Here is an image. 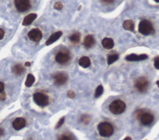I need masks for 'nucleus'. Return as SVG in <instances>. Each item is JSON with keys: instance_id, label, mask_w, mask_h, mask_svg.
<instances>
[{"instance_id": "obj_27", "label": "nucleus", "mask_w": 159, "mask_h": 140, "mask_svg": "<svg viewBox=\"0 0 159 140\" xmlns=\"http://www.w3.org/2000/svg\"><path fill=\"white\" fill-rule=\"evenodd\" d=\"M144 113V112L143 111V110L142 109H139L137 110L136 112H135V117H136V118L137 119H140V116H142V115Z\"/></svg>"}, {"instance_id": "obj_29", "label": "nucleus", "mask_w": 159, "mask_h": 140, "mask_svg": "<svg viewBox=\"0 0 159 140\" xmlns=\"http://www.w3.org/2000/svg\"><path fill=\"white\" fill-rule=\"evenodd\" d=\"M64 121H65V118L64 117H62V119H60V120L58 122L57 124L56 125V127H55V128H60L63 124V123H64Z\"/></svg>"}, {"instance_id": "obj_10", "label": "nucleus", "mask_w": 159, "mask_h": 140, "mask_svg": "<svg viewBox=\"0 0 159 140\" xmlns=\"http://www.w3.org/2000/svg\"><path fill=\"white\" fill-rule=\"evenodd\" d=\"M70 59V56L67 53L59 52L56 56H55V61L59 64H63L69 61Z\"/></svg>"}, {"instance_id": "obj_18", "label": "nucleus", "mask_w": 159, "mask_h": 140, "mask_svg": "<svg viewBox=\"0 0 159 140\" xmlns=\"http://www.w3.org/2000/svg\"><path fill=\"white\" fill-rule=\"evenodd\" d=\"M123 28L129 31L134 30V22L132 20H126L123 23Z\"/></svg>"}, {"instance_id": "obj_6", "label": "nucleus", "mask_w": 159, "mask_h": 140, "mask_svg": "<svg viewBox=\"0 0 159 140\" xmlns=\"http://www.w3.org/2000/svg\"><path fill=\"white\" fill-rule=\"evenodd\" d=\"M53 78L54 80L55 84L57 86L64 85L68 80V76L64 72L56 73L54 74Z\"/></svg>"}, {"instance_id": "obj_9", "label": "nucleus", "mask_w": 159, "mask_h": 140, "mask_svg": "<svg viewBox=\"0 0 159 140\" xmlns=\"http://www.w3.org/2000/svg\"><path fill=\"white\" fill-rule=\"evenodd\" d=\"M140 121L142 125L147 126L150 125L154 120L153 115L148 112H144L140 117Z\"/></svg>"}, {"instance_id": "obj_19", "label": "nucleus", "mask_w": 159, "mask_h": 140, "mask_svg": "<svg viewBox=\"0 0 159 140\" xmlns=\"http://www.w3.org/2000/svg\"><path fill=\"white\" fill-rule=\"evenodd\" d=\"M13 72L17 75H21L25 72V69L23 67V66L21 64H16L13 67Z\"/></svg>"}, {"instance_id": "obj_8", "label": "nucleus", "mask_w": 159, "mask_h": 140, "mask_svg": "<svg viewBox=\"0 0 159 140\" xmlns=\"http://www.w3.org/2000/svg\"><path fill=\"white\" fill-rule=\"evenodd\" d=\"M29 38L34 42H38L42 37V32L39 29H34L31 30L27 34Z\"/></svg>"}, {"instance_id": "obj_32", "label": "nucleus", "mask_w": 159, "mask_h": 140, "mask_svg": "<svg viewBox=\"0 0 159 140\" xmlns=\"http://www.w3.org/2000/svg\"><path fill=\"white\" fill-rule=\"evenodd\" d=\"M4 88V86L3 83H2V82L0 81V93H1L3 92Z\"/></svg>"}, {"instance_id": "obj_2", "label": "nucleus", "mask_w": 159, "mask_h": 140, "mask_svg": "<svg viewBox=\"0 0 159 140\" xmlns=\"http://www.w3.org/2000/svg\"><path fill=\"white\" fill-rule=\"evenodd\" d=\"M98 129L100 136L109 137L113 134L114 128L113 125L108 122H101L98 125Z\"/></svg>"}, {"instance_id": "obj_17", "label": "nucleus", "mask_w": 159, "mask_h": 140, "mask_svg": "<svg viewBox=\"0 0 159 140\" xmlns=\"http://www.w3.org/2000/svg\"><path fill=\"white\" fill-rule=\"evenodd\" d=\"M78 64L81 67H82L83 68H87V67H88L90 66L91 61H90V59H89L88 57L83 56L79 59Z\"/></svg>"}, {"instance_id": "obj_1", "label": "nucleus", "mask_w": 159, "mask_h": 140, "mask_svg": "<svg viewBox=\"0 0 159 140\" xmlns=\"http://www.w3.org/2000/svg\"><path fill=\"white\" fill-rule=\"evenodd\" d=\"M126 108V106L124 101L120 100H117L113 101L109 104V109L113 114L119 115L124 112Z\"/></svg>"}, {"instance_id": "obj_4", "label": "nucleus", "mask_w": 159, "mask_h": 140, "mask_svg": "<svg viewBox=\"0 0 159 140\" xmlns=\"http://www.w3.org/2000/svg\"><path fill=\"white\" fill-rule=\"evenodd\" d=\"M149 85L148 80L145 77L139 78L135 83V87L141 93L146 92Z\"/></svg>"}, {"instance_id": "obj_34", "label": "nucleus", "mask_w": 159, "mask_h": 140, "mask_svg": "<svg viewBox=\"0 0 159 140\" xmlns=\"http://www.w3.org/2000/svg\"><path fill=\"white\" fill-rule=\"evenodd\" d=\"M4 133V130L2 129V128H0V137L2 136Z\"/></svg>"}, {"instance_id": "obj_37", "label": "nucleus", "mask_w": 159, "mask_h": 140, "mask_svg": "<svg viewBox=\"0 0 159 140\" xmlns=\"http://www.w3.org/2000/svg\"><path fill=\"white\" fill-rule=\"evenodd\" d=\"M124 140H132V139H131V138L129 137V136H127V137H126V138L124 139Z\"/></svg>"}, {"instance_id": "obj_14", "label": "nucleus", "mask_w": 159, "mask_h": 140, "mask_svg": "<svg viewBox=\"0 0 159 140\" xmlns=\"http://www.w3.org/2000/svg\"><path fill=\"white\" fill-rule=\"evenodd\" d=\"M37 18V14H30L27 15L25 18L22 21V26H28L30 24L32 23Z\"/></svg>"}, {"instance_id": "obj_31", "label": "nucleus", "mask_w": 159, "mask_h": 140, "mask_svg": "<svg viewBox=\"0 0 159 140\" xmlns=\"http://www.w3.org/2000/svg\"><path fill=\"white\" fill-rule=\"evenodd\" d=\"M6 98V93L3 92L1 93H0V101H4Z\"/></svg>"}, {"instance_id": "obj_22", "label": "nucleus", "mask_w": 159, "mask_h": 140, "mask_svg": "<svg viewBox=\"0 0 159 140\" xmlns=\"http://www.w3.org/2000/svg\"><path fill=\"white\" fill-rule=\"evenodd\" d=\"M119 59V56L117 54H111L108 57V64L109 65L112 64Z\"/></svg>"}, {"instance_id": "obj_11", "label": "nucleus", "mask_w": 159, "mask_h": 140, "mask_svg": "<svg viewBox=\"0 0 159 140\" xmlns=\"http://www.w3.org/2000/svg\"><path fill=\"white\" fill-rule=\"evenodd\" d=\"M147 58H148V56L145 54L140 55L131 54L126 57V60L128 61H139L146 60Z\"/></svg>"}, {"instance_id": "obj_5", "label": "nucleus", "mask_w": 159, "mask_h": 140, "mask_svg": "<svg viewBox=\"0 0 159 140\" xmlns=\"http://www.w3.org/2000/svg\"><path fill=\"white\" fill-rule=\"evenodd\" d=\"M34 102L39 106L44 107L49 104V97L41 93H36L33 95Z\"/></svg>"}, {"instance_id": "obj_16", "label": "nucleus", "mask_w": 159, "mask_h": 140, "mask_svg": "<svg viewBox=\"0 0 159 140\" xmlns=\"http://www.w3.org/2000/svg\"><path fill=\"white\" fill-rule=\"evenodd\" d=\"M94 43H95V40L93 35H89L85 38L83 44L86 48H91L92 46H94Z\"/></svg>"}, {"instance_id": "obj_13", "label": "nucleus", "mask_w": 159, "mask_h": 140, "mask_svg": "<svg viewBox=\"0 0 159 140\" xmlns=\"http://www.w3.org/2000/svg\"><path fill=\"white\" fill-rule=\"evenodd\" d=\"M62 35V32L59 31V32H57L53 34L49 38V39L47 40L46 42V45L47 46H49L52 44H53L54 42H56L57 40H58L60 37Z\"/></svg>"}, {"instance_id": "obj_26", "label": "nucleus", "mask_w": 159, "mask_h": 140, "mask_svg": "<svg viewBox=\"0 0 159 140\" xmlns=\"http://www.w3.org/2000/svg\"><path fill=\"white\" fill-rule=\"evenodd\" d=\"M58 140H73V139L70 135H63L59 137Z\"/></svg>"}, {"instance_id": "obj_33", "label": "nucleus", "mask_w": 159, "mask_h": 140, "mask_svg": "<svg viewBox=\"0 0 159 140\" xmlns=\"http://www.w3.org/2000/svg\"><path fill=\"white\" fill-rule=\"evenodd\" d=\"M4 35V32L3 29H0V40H2Z\"/></svg>"}, {"instance_id": "obj_23", "label": "nucleus", "mask_w": 159, "mask_h": 140, "mask_svg": "<svg viewBox=\"0 0 159 140\" xmlns=\"http://www.w3.org/2000/svg\"><path fill=\"white\" fill-rule=\"evenodd\" d=\"M103 93V86L102 85H99L96 91H95L94 93V96L95 97H99Z\"/></svg>"}, {"instance_id": "obj_38", "label": "nucleus", "mask_w": 159, "mask_h": 140, "mask_svg": "<svg viewBox=\"0 0 159 140\" xmlns=\"http://www.w3.org/2000/svg\"><path fill=\"white\" fill-rule=\"evenodd\" d=\"M156 84L157 85V86L159 87V80L158 81H157V82H156Z\"/></svg>"}, {"instance_id": "obj_24", "label": "nucleus", "mask_w": 159, "mask_h": 140, "mask_svg": "<svg viewBox=\"0 0 159 140\" xmlns=\"http://www.w3.org/2000/svg\"><path fill=\"white\" fill-rule=\"evenodd\" d=\"M80 120L84 124H88L90 122V117L88 115H83L81 116Z\"/></svg>"}, {"instance_id": "obj_3", "label": "nucleus", "mask_w": 159, "mask_h": 140, "mask_svg": "<svg viewBox=\"0 0 159 140\" xmlns=\"http://www.w3.org/2000/svg\"><path fill=\"white\" fill-rule=\"evenodd\" d=\"M139 31L141 34L149 35L153 32V26L152 23L147 20L142 21L139 25Z\"/></svg>"}, {"instance_id": "obj_21", "label": "nucleus", "mask_w": 159, "mask_h": 140, "mask_svg": "<svg viewBox=\"0 0 159 140\" xmlns=\"http://www.w3.org/2000/svg\"><path fill=\"white\" fill-rule=\"evenodd\" d=\"M35 81V78L32 75V74H28L26 81L25 82V85L27 87H30L33 85Z\"/></svg>"}, {"instance_id": "obj_12", "label": "nucleus", "mask_w": 159, "mask_h": 140, "mask_svg": "<svg viewBox=\"0 0 159 140\" xmlns=\"http://www.w3.org/2000/svg\"><path fill=\"white\" fill-rule=\"evenodd\" d=\"M26 120L25 119L19 117L14 120L13 123V127L15 130H19L26 126Z\"/></svg>"}, {"instance_id": "obj_28", "label": "nucleus", "mask_w": 159, "mask_h": 140, "mask_svg": "<svg viewBox=\"0 0 159 140\" xmlns=\"http://www.w3.org/2000/svg\"><path fill=\"white\" fill-rule=\"evenodd\" d=\"M154 67L157 69H159V56L156 57L154 59Z\"/></svg>"}, {"instance_id": "obj_15", "label": "nucleus", "mask_w": 159, "mask_h": 140, "mask_svg": "<svg viewBox=\"0 0 159 140\" xmlns=\"http://www.w3.org/2000/svg\"><path fill=\"white\" fill-rule=\"evenodd\" d=\"M102 46L106 49H110L114 46V41L113 39L109 38H105L102 40Z\"/></svg>"}, {"instance_id": "obj_20", "label": "nucleus", "mask_w": 159, "mask_h": 140, "mask_svg": "<svg viewBox=\"0 0 159 140\" xmlns=\"http://www.w3.org/2000/svg\"><path fill=\"white\" fill-rule=\"evenodd\" d=\"M69 39L72 43H78L80 42V34L78 32L74 33V34L70 36Z\"/></svg>"}, {"instance_id": "obj_25", "label": "nucleus", "mask_w": 159, "mask_h": 140, "mask_svg": "<svg viewBox=\"0 0 159 140\" xmlns=\"http://www.w3.org/2000/svg\"><path fill=\"white\" fill-rule=\"evenodd\" d=\"M55 10H61L62 8H63V4L61 2H56L55 4H54V6H53Z\"/></svg>"}, {"instance_id": "obj_35", "label": "nucleus", "mask_w": 159, "mask_h": 140, "mask_svg": "<svg viewBox=\"0 0 159 140\" xmlns=\"http://www.w3.org/2000/svg\"><path fill=\"white\" fill-rule=\"evenodd\" d=\"M102 3H106V4H111L113 3L114 1H101Z\"/></svg>"}, {"instance_id": "obj_30", "label": "nucleus", "mask_w": 159, "mask_h": 140, "mask_svg": "<svg viewBox=\"0 0 159 140\" xmlns=\"http://www.w3.org/2000/svg\"><path fill=\"white\" fill-rule=\"evenodd\" d=\"M67 95L69 98L71 99H73L75 97V93L73 91H71V90H69V91L67 92Z\"/></svg>"}, {"instance_id": "obj_7", "label": "nucleus", "mask_w": 159, "mask_h": 140, "mask_svg": "<svg viewBox=\"0 0 159 140\" xmlns=\"http://www.w3.org/2000/svg\"><path fill=\"white\" fill-rule=\"evenodd\" d=\"M14 3L18 11L21 12H26L30 8V4L28 0H16Z\"/></svg>"}, {"instance_id": "obj_36", "label": "nucleus", "mask_w": 159, "mask_h": 140, "mask_svg": "<svg viewBox=\"0 0 159 140\" xmlns=\"http://www.w3.org/2000/svg\"><path fill=\"white\" fill-rule=\"evenodd\" d=\"M30 62H26V64H25V66H26V67H30Z\"/></svg>"}]
</instances>
